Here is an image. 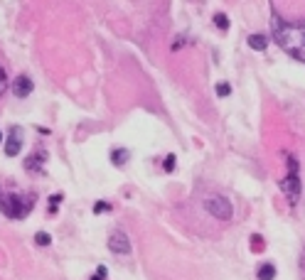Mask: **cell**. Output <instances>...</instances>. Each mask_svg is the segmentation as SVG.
<instances>
[{
	"label": "cell",
	"mask_w": 305,
	"mask_h": 280,
	"mask_svg": "<svg viewBox=\"0 0 305 280\" xmlns=\"http://www.w3.org/2000/svg\"><path fill=\"white\" fill-rule=\"evenodd\" d=\"M273 37L290 57L305 62V25H293L273 17Z\"/></svg>",
	"instance_id": "cell-1"
},
{
	"label": "cell",
	"mask_w": 305,
	"mask_h": 280,
	"mask_svg": "<svg viewBox=\"0 0 305 280\" xmlns=\"http://www.w3.org/2000/svg\"><path fill=\"white\" fill-rule=\"evenodd\" d=\"M37 202L34 192H10V189H0V212L8 219H25Z\"/></svg>",
	"instance_id": "cell-2"
},
{
	"label": "cell",
	"mask_w": 305,
	"mask_h": 280,
	"mask_svg": "<svg viewBox=\"0 0 305 280\" xmlns=\"http://www.w3.org/2000/svg\"><path fill=\"white\" fill-rule=\"evenodd\" d=\"M286 160H288V175L281 180V192L288 197L290 204H295L300 199V175H298L300 165H298V160L293 155H286Z\"/></svg>",
	"instance_id": "cell-3"
},
{
	"label": "cell",
	"mask_w": 305,
	"mask_h": 280,
	"mask_svg": "<svg viewBox=\"0 0 305 280\" xmlns=\"http://www.w3.org/2000/svg\"><path fill=\"white\" fill-rule=\"evenodd\" d=\"M204 209L214 219H219V221H229V219H232V214H234L232 202H229L226 197H221V194H207L204 197Z\"/></svg>",
	"instance_id": "cell-4"
},
{
	"label": "cell",
	"mask_w": 305,
	"mask_h": 280,
	"mask_svg": "<svg viewBox=\"0 0 305 280\" xmlns=\"http://www.w3.org/2000/svg\"><path fill=\"white\" fill-rule=\"evenodd\" d=\"M108 251L111 253H131V241L123 231H113L108 236Z\"/></svg>",
	"instance_id": "cell-5"
},
{
	"label": "cell",
	"mask_w": 305,
	"mask_h": 280,
	"mask_svg": "<svg viewBox=\"0 0 305 280\" xmlns=\"http://www.w3.org/2000/svg\"><path fill=\"white\" fill-rule=\"evenodd\" d=\"M20 148H22V128H20V126H13L10 133H8V138H5V155L15 157V155L20 152Z\"/></svg>",
	"instance_id": "cell-6"
},
{
	"label": "cell",
	"mask_w": 305,
	"mask_h": 280,
	"mask_svg": "<svg viewBox=\"0 0 305 280\" xmlns=\"http://www.w3.org/2000/svg\"><path fill=\"white\" fill-rule=\"evenodd\" d=\"M32 89H34L32 79H30V76H25V74H20V76L15 79V82H13V94H15L17 99L30 96V94H32Z\"/></svg>",
	"instance_id": "cell-7"
},
{
	"label": "cell",
	"mask_w": 305,
	"mask_h": 280,
	"mask_svg": "<svg viewBox=\"0 0 305 280\" xmlns=\"http://www.w3.org/2000/svg\"><path fill=\"white\" fill-rule=\"evenodd\" d=\"M45 163H47V152H45V150H37L34 155L25 157V167H27L30 172H42Z\"/></svg>",
	"instance_id": "cell-8"
},
{
	"label": "cell",
	"mask_w": 305,
	"mask_h": 280,
	"mask_svg": "<svg viewBox=\"0 0 305 280\" xmlns=\"http://www.w3.org/2000/svg\"><path fill=\"white\" fill-rule=\"evenodd\" d=\"M249 47L256 49V52H263L269 47V37L266 34H249Z\"/></svg>",
	"instance_id": "cell-9"
},
{
	"label": "cell",
	"mask_w": 305,
	"mask_h": 280,
	"mask_svg": "<svg viewBox=\"0 0 305 280\" xmlns=\"http://www.w3.org/2000/svg\"><path fill=\"white\" fill-rule=\"evenodd\" d=\"M128 150H123V148H113V152H111V163L113 165H119V167H123L126 163H128Z\"/></svg>",
	"instance_id": "cell-10"
},
{
	"label": "cell",
	"mask_w": 305,
	"mask_h": 280,
	"mask_svg": "<svg viewBox=\"0 0 305 280\" xmlns=\"http://www.w3.org/2000/svg\"><path fill=\"white\" fill-rule=\"evenodd\" d=\"M256 278H258V280H273V278H276V265H273V263H263V265L256 270Z\"/></svg>",
	"instance_id": "cell-11"
},
{
	"label": "cell",
	"mask_w": 305,
	"mask_h": 280,
	"mask_svg": "<svg viewBox=\"0 0 305 280\" xmlns=\"http://www.w3.org/2000/svg\"><path fill=\"white\" fill-rule=\"evenodd\" d=\"M34 244H37V246H50V244H52V236L45 233V231H37V233H34Z\"/></svg>",
	"instance_id": "cell-12"
},
{
	"label": "cell",
	"mask_w": 305,
	"mask_h": 280,
	"mask_svg": "<svg viewBox=\"0 0 305 280\" xmlns=\"http://www.w3.org/2000/svg\"><path fill=\"white\" fill-rule=\"evenodd\" d=\"M214 25L224 32V30H229V17H226L224 13H217V15H214Z\"/></svg>",
	"instance_id": "cell-13"
},
{
	"label": "cell",
	"mask_w": 305,
	"mask_h": 280,
	"mask_svg": "<svg viewBox=\"0 0 305 280\" xmlns=\"http://www.w3.org/2000/svg\"><path fill=\"white\" fill-rule=\"evenodd\" d=\"M5 89H8V71L5 66H0V96L5 94Z\"/></svg>",
	"instance_id": "cell-14"
},
{
	"label": "cell",
	"mask_w": 305,
	"mask_h": 280,
	"mask_svg": "<svg viewBox=\"0 0 305 280\" xmlns=\"http://www.w3.org/2000/svg\"><path fill=\"white\" fill-rule=\"evenodd\" d=\"M251 246H254V251H263V238H261L258 233L251 236Z\"/></svg>",
	"instance_id": "cell-15"
},
{
	"label": "cell",
	"mask_w": 305,
	"mask_h": 280,
	"mask_svg": "<svg viewBox=\"0 0 305 280\" xmlns=\"http://www.w3.org/2000/svg\"><path fill=\"white\" fill-rule=\"evenodd\" d=\"M101 212H111V204L108 202H96L94 204V214H101Z\"/></svg>",
	"instance_id": "cell-16"
},
{
	"label": "cell",
	"mask_w": 305,
	"mask_h": 280,
	"mask_svg": "<svg viewBox=\"0 0 305 280\" xmlns=\"http://www.w3.org/2000/svg\"><path fill=\"white\" fill-rule=\"evenodd\" d=\"M163 167H165V172H172V170H175V155H168V157H165Z\"/></svg>",
	"instance_id": "cell-17"
},
{
	"label": "cell",
	"mask_w": 305,
	"mask_h": 280,
	"mask_svg": "<svg viewBox=\"0 0 305 280\" xmlns=\"http://www.w3.org/2000/svg\"><path fill=\"white\" fill-rule=\"evenodd\" d=\"M217 94H219V96H229V94H232V86H229L226 82H224V84H217Z\"/></svg>",
	"instance_id": "cell-18"
},
{
	"label": "cell",
	"mask_w": 305,
	"mask_h": 280,
	"mask_svg": "<svg viewBox=\"0 0 305 280\" xmlns=\"http://www.w3.org/2000/svg\"><path fill=\"white\" fill-rule=\"evenodd\" d=\"M106 275H108V270H106L103 265H99V268H96V275H94L91 280H106Z\"/></svg>",
	"instance_id": "cell-19"
},
{
	"label": "cell",
	"mask_w": 305,
	"mask_h": 280,
	"mask_svg": "<svg viewBox=\"0 0 305 280\" xmlns=\"http://www.w3.org/2000/svg\"><path fill=\"white\" fill-rule=\"evenodd\" d=\"M59 202H62V194H52V197H50V204H52V207H50V212H54Z\"/></svg>",
	"instance_id": "cell-20"
},
{
	"label": "cell",
	"mask_w": 305,
	"mask_h": 280,
	"mask_svg": "<svg viewBox=\"0 0 305 280\" xmlns=\"http://www.w3.org/2000/svg\"><path fill=\"white\" fill-rule=\"evenodd\" d=\"M0 143H3V133H0Z\"/></svg>",
	"instance_id": "cell-21"
}]
</instances>
